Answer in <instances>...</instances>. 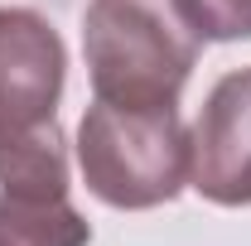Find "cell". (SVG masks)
Returning a JSON list of instances; mask_svg holds the SVG:
<instances>
[{
	"mask_svg": "<svg viewBox=\"0 0 251 246\" xmlns=\"http://www.w3.org/2000/svg\"><path fill=\"white\" fill-rule=\"evenodd\" d=\"M184 20L198 29V39L208 44H237L251 39V0H179Z\"/></svg>",
	"mask_w": 251,
	"mask_h": 246,
	"instance_id": "6",
	"label": "cell"
},
{
	"mask_svg": "<svg viewBox=\"0 0 251 246\" xmlns=\"http://www.w3.org/2000/svg\"><path fill=\"white\" fill-rule=\"evenodd\" d=\"M68 49L25 5H0V188L68 193V140L58 101Z\"/></svg>",
	"mask_w": 251,
	"mask_h": 246,
	"instance_id": "1",
	"label": "cell"
},
{
	"mask_svg": "<svg viewBox=\"0 0 251 246\" xmlns=\"http://www.w3.org/2000/svg\"><path fill=\"white\" fill-rule=\"evenodd\" d=\"M188 188L218 208H251V68L218 77L188 125Z\"/></svg>",
	"mask_w": 251,
	"mask_h": 246,
	"instance_id": "4",
	"label": "cell"
},
{
	"mask_svg": "<svg viewBox=\"0 0 251 246\" xmlns=\"http://www.w3.org/2000/svg\"><path fill=\"white\" fill-rule=\"evenodd\" d=\"M77 169L92 198L121 213L174 203L188 184V125L179 106L97 101L77 125Z\"/></svg>",
	"mask_w": 251,
	"mask_h": 246,
	"instance_id": "3",
	"label": "cell"
},
{
	"mask_svg": "<svg viewBox=\"0 0 251 246\" xmlns=\"http://www.w3.org/2000/svg\"><path fill=\"white\" fill-rule=\"evenodd\" d=\"M203 39L179 0H92L82 15V53L97 101L179 106Z\"/></svg>",
	"mask_w": 251,
	"mask_h": 246,
	"instance_id": "2",
	"label": "cell"
},
{
	"mask_svg": "<svg viewBox=\"0 0 251 246\" xmlns=\"http://www.w3.org/2000/svg\"><path fill=\"white\" fill-rule=\"evenodd\" d=\"M92 222L68 193L0 188V246H87Z\"/></svg>",
	"mask_w": 251,
	"mask_h": 246,
	"instance_id": "5",
	"label": "cell"
}]
</instances>
